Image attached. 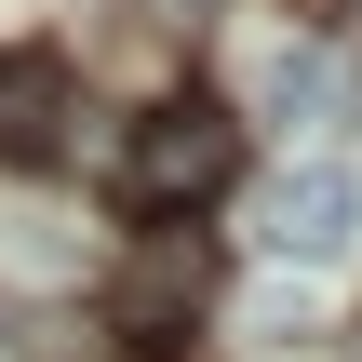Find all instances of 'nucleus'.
<instances>
[{
	"instance_id": "obj_4",
	"label": "nucleus",
	"mask_w": 362,
	"mask_h": 362,
	"mask_svg": "<svg viewBox=\"0 0 362 362\" xmlns=\"http://www.w3.org/2000/svg\"><path fill=\"white\" fill-rule=\"evenodd\" d=\"M322 107H336V67H322V54H282V67H269V121L296 134V121H322Z\"/></svg>"
},
{
	"instance_id": "obj_5",
	"label": "nucleus",
	"mask_w": 362,
	"mask_h": 362,
	"mask_svg": "<svg viewBox=\"0 0 362 362\" xmlns=\"http://www.w3.org/2000/svg\"><path fill=\"white\" fill-rule=\"evenodd\" d=\"M121 13H134V27H202L215 0H121Z\"/></svg>"
},
{
	"instance_id": "obj_1",
	"label": "nucleus",
	"mask_w": 362,
	"mask_h": 362,
	"mask_svg": "<svg viewBox=\"0 0 362 362\" xmlns=\"http://www.w3.org/2000/svg\"><path fill=\"white\" fill-rule=\"evenodd\" d=\"M228 175H242V121L202 107V94H161L134 121V148H121V202L134 215H202Z\"/></svg>"
},
{
	"instance_id": "obj_3",
	"label": "nucleus",
	"mask_w": 362,
	"mask_h": 362,
	"mask_svg": "<svg viewBox=\"0 0 362 362\" xmlns=\"http://www.w3.org/2000/svg\"><path fill=\"white\" fill-rule=\"evenodd\" d=\"M54 148H67V54L13 40L0 54V161H54Z\"/></svg>"
},
{
	"instance_id": "obj_2",
	"label": "nucleus",
	"mask_w": 362,
	"mask_h": 362,
	"mask_svg": "<svg viewBox=\"0 0 362 362\" xmlns=\"http://www.w3.org/2000/svg\"><path fill=\"white\" fill-rule=\"evenodd\" d=\"M255 228H269V255H296V269L349 255V242H362V175H349V161H296V175L255 202Z\"/></svg>"
}]
</instances>
